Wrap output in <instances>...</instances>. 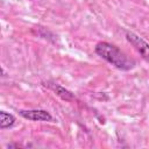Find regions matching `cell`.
<instances>
[{
  "label": "cell",
  "mask_w": 149,
  "mask_h": 149,
  "mask_svg": "<svg viewBox=\"0 0 149 149\" xmlns=\"http://www.w3.org/2000/svg\"><path fill=\"white\" fill-rule=\"evenodd\" d=\"M20 115L30 121H51L52 116L49 112L44 109H22Z\"/></svg>",
  "instance_id": "cell-3"
},
{
  "label": "cell",
  "mask_w": 149,
  "mask_h": 149,
  "mask_svg": "<svg viewBox=\"0 0 149 149\" xmlns=\"http://www.w3.org/2000/svg\"><path fill=\"white\" fill-rule=\"evenodd\" d=\"M126 38L137 50L141 57L149 62V43H147L142 37H140L133 31H126Z\"/></svg>",
  "instance_id": "cell-2"
},
{
  "label": "cell",
  "mask_w": 149,
  "mask_h": 149,
  "mask_svg": "<svg viewBox=\"0 0 149 149\" xmlns=\"http://www.w3.org/2000/svg\"><path fill=\"white\" fill-rule=\"evenodd\" d=\"M15 123V116L10 113H7L5 111L0 112V128L1 129H6V128H10L13 127Z\"/></svg>",
  "instance_id": "cell-4"
},
{
  "label": "cell",
  "mask_w": 149,
  "mask_h": 149,
  "mask_svg": "<svg viewBox=\"0 0 149 149\" xmlns=\"http://www.w3.org/2000/svg\"><path fill=\"white\" fill-rule=\"evenodd\" d=\"M50 87H51L62 99H65V100H71V99H73V94H72L70 91L65 90L63 86L55 85V84H50Z\"/></svg>",
  "instance_id": "cell-5"
},
{
  "label": "cell",
  "mask_w": 149,
  "mask_h": 149,
  "mask_svg": "<svg viewBox=\"0 0 149 149\" xmlns=\"http://www.w3.org/2000/svg\"><path fill=\"white\" fill-rule=\"evenodd\" d=\"M95 52L119 70L128 71L135 66V61L133 58L128 57L118 47L108 42H99L95 45Z\"/></svg>",
  "instance_id": "cell-1"
}]
</instances>
